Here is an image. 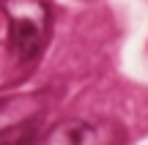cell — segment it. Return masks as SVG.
I'll return each instance as SVG.
<instances>
[{"label":"cell","instance_id":"7a4b0ae2","mask_svg":"<svg viewBox=\"0 0 148 145\" xmlns=\"http://www.w3.org/2000/svg\"><path fill=\"white\" fill-rule=\"evenodd\" d=\"M123 134L112 120H63L41 145H121Z\"/></svg>","mask_w":148,"mask_h":145},{"label":"cell","instance_id":"277c9868","mask_svg":"<svg viewBox=\"0 0 148 145\" xmlns=\"http://www.w3.org/2000/svg\"><path fill=\"white\" fill-rule=\"evenodd\" d=\"M3 145H25V142H19V140H16V142H3Z\"/></svg>","mask_w":148,"mask_h":145},{"label":"cell","instance_id":"3957f363","mask_svg":"<svg viewBox=\"0 0 148 145\" xmlns=\"http://www.w3.org/2000/svg\"><path fill=\"white\" fill-rule=\"evenodd\" d=\"M44 96H5L0 99V131H8L44 110Z\"/></svg>","mask_w":148,"mask_h":145},{"label":"cell","instance_id":"6da1fadb","mask_svg":"<svg viewBox=\"0 0 148 145\" xmlns=\"http://www.w3.org/2000/svg\"><path fill=\"white\" fill-rule=\"evenodd\" d=\"M8 49L16 60H33L47 41V8L38 0H8Z\"/></svg>","mask_w":148,"mask_h":145}]
</instances>
